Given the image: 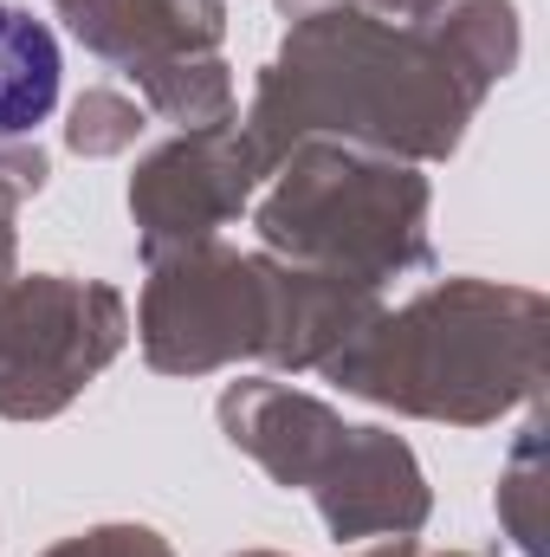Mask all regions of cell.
Here are the masks:
<instances>
[{"instance_id":"obj_1","label":"cell","mask_w":550,"mask_h":557,"mask_svg":"<svg viewBox=\"0 0 550 557\" xmlns=\"http://www.w3.org/2000/svg\"><path fill=\"white\" fill-rule=\"evenodd\" d=\"M59 104V39L0 0V137H26Z\"/></svg>"}]
</instances>
